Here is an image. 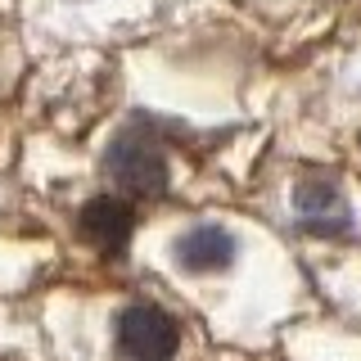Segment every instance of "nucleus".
<instances>
[{"mask_svg": "<svg viewBox=\"0 0 361 361\" xmlns=\"http://www.w3.org/2000/svg\"><path fill=\"white\" fill-rule=\"evenodd\" d=\"M118 348L127 361H172L180 348V330L158 307H127L118 316Z\"/></svg>", "mask_w": 361, "mask_h": 361, "instance_id": "nucleus-1", "label": "nucleus"}, {"mask_svg": "<svg viewBox=\"0 0 361 361\" xmlns=\"http://www.w3.org/2000/svg\"><path fill=\"white\" fill-rule=\"evenodd\" d=\"M172 253L185 271H221L235 257V240L221 226H195L172 244Z\"/></svg>", "mask_w": 361, "mask_h": 361, "instance_id": "nucleus-4", "label": "nucleus"}, {"mask_svg": "<svg viewBox=\"0 0 361 361\" xmlns=\"http://www.w3.org/2000/svg\"><path fill=\"white\" fill-rule=\"evenodd\" d=\"M77 231H82L86 244H95L99 253H122L135 235V208L118 195H99L90 199L77 217Z\"/></svg>", "mask_w": 361, "mask_h": 361, "instance_id": "nucleus-3", "label": "nucleus"}, {"mask_svg": "<svg viewBox=\"0 0 361 361\" xmlns=\"http://www.w3.org/2000/svg\"><path fill=\"white\" fill-rule=\"evenodd\" d=\"M104 172L118 190L127 195H158L167 185V163L158 154V145L140 140V135H118L104 158Z\"/></svg>", "mask_w": 361, "mask_h": 361, "instance_id": "nucleus-2", "label": "nucleus"}]
</instances>
